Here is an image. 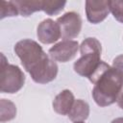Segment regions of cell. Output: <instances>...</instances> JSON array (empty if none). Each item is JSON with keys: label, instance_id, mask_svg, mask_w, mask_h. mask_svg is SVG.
<instances>
[{"label": "cell", "instance_id": "30bf717a", "mask_svg": "<svg viewBox=\"0 0 123 123\" xmlns=\"http://www.w3.org/2000/svg\"><path fill=\"white\" fill-rule=\"evenodd\" d=\"M88 115H89V106L86 101L82 99L75 100L70 111L67 114L68 118L73 122L85 121L86 119H87Z\"/></svg>", "mask_w": 123, "mask_h": 123}, {"label": "cell", "instance_id": "277c9868", "mask_svg": "<svg viewBox=\"0 0 123 123\" xmlns=\"http://www.w3.org/2000/svg\"><path fill=\"white\" fill-rule=\"evenodd\" d=\"M25 84V75L23 71L14 64L6 62L5 56L2 54L1 76H0V91L2 93L13 94L19 91Z\"/></svg>", "mask_w": 123, "mask_h": 123}, {"label": "cell", "instance_id": "7a4b0ae2", "mask_svg": "<svg viewBox=\"0 0 123 123\" xmlns=\"http://www.w3.org/2000/svg\"><path fill=\"white\" fill-rule=\"evenodd\" d=\"M88 80L94 84L92 97L98 106L108 107L117 101L123 88V82L112 66L101 61Z\"/></svg>", "mask_w": 123, "mask_h": 123}, {"label": "cell", "instance_id": "5b68a950", "mask_svg": "<svg viewBox=\"0 0 123 123\" xmlns=\"http://www.w3.org/2000/svg\"><path fill=\"white\" fill-rule=\"evenodd\" d=\"M61 29L62 38L63 40H72L79 36L82 30V18L75 12H65L57 19Z\"/></svg>", "mask_w": 123, "mask_h": 123}, {"label": "cell", "instance_id": "9c48e42d", "mask_svg": "<svg viewBox=\"0 0 123 123\" xmlns=\"http://www.w3.org/2000/svg\"><path fill=\"white\" fill-rule=\"evenodd\" d=\"M74 102L75 98L72 91L69 89H63L54 98L52 106L57 113L66 115L70 111Z\"/></svg>", "mask_w": 123, "mask_h": 123}, {"label": "cell", "instance_id": "5bb4252c", "mask_svg": "<svg viewBox=\"0 0 123 123\" xmlns=\"http://www.w3.org/2000/svg\"><path fill=\"white\" fill-rule=\"evenodd\" d=\"M18 11L12 1H2L0 8V18L3 19L7 16H16Z\"/></svg>", "mask_w": 123, "mask_h": 123}, {"label": "cell", "instance_id": "52a82bcc", "mask_svg": "<svg viewBox=\"0 0 123 123\" xmlns=\"http://www.w3.org/2000/svg\"><path fill=\"white\" fill-rule=\"evenodd\" d=\"M37 36L38 40L43 44H51L62 37L61 29L57 21L51 18L41 21L37 28Z\"/></svg>", "mask_w": 123, "mask_h": 123}, {"label": "cell", "instance_id": "2e32d148", "mask_svg": "<svg viewBox=\"0 0 123 123\" xmlns=\"http://www.w3.org/2000/svg\"><path fill=\"white\" fill-rule=\"evenodd\" d=\"M112 67L116 70L119 77L123 82V55H119L115 57L112 61Z\"/></svg>", "mask_w": 123, "mask_h": 123}, {"label": "cell", "instance_id": "8fae6325", "mask_svg": "<svg viewBox=\"0 0 123 123\" xmlns=\"http://www.w3.org/2000/svg\"><path fill=\"white\" fill-rule=\"evenodd\" d=\"M12 2L22 16H29L36 12L42 11V0H15Z\"/></svg>", "mask_w": 123, "mask_h": 123}, {"label": "cell", "instance_id": "ba28073f", "mask_svg": "<svg viewBox=\"0 0 123 123\" xmlns=\"http://www.w3.org/2000/svg\"><path fill=\"white\" fill-rule=\"evenodd\" d=\"M110 12V1H86V14L92 24H98L106 19Z\"/></svg>", "mask_w": 123, "mask_h": 123}, {"label": "cell", "instance_id": "3957f363", "mask_svg": "<svg viewBox=\"0 0 123 123\" xmlns=\"http://www.w3.org/2000/svg\"><path fill=\"white\" fill-rule=\"evenodd\" d=\"M81 57L74 62V71L82 77L89 78L101 62L102 45L95 37H87L80 45Z\"/></svg>", "mask_w": 123, "mask_h": 123}, {"label": "cell", "instance_id": "d6986e66", "mask_svg": "<svg viewBox=\"0 0 123 123\" xmlns=\"http://www.w3.org/2000/svg\"><path fill=\"white\" fill-rule=\"evenodd\" d=\"M74 123H85L84 121H76V122H74Z\"/></svg>", "mask_w": 123, "mask_h": 123}, {"label": "cell", "instance_id": "6da1fadb", "mask_svg": "<svg viewBox=\"0 0 123 123\" xmlns=\"http://www.w3.org/2000/svg\"><path fill=\"white\" fill-rule=\"evenodd\" d=\"M13 49L34 82L47 84L56 79L59 70L56 61L47 55L37 41L25 38L16 42Z\"/></svg>", "mask_w": 123, "mask_h": 123}, {"label": "cell", "instance_id": "7c38bea8", "mask_svg": "<svg viewBox=\"0 0 123 123\" xmlns=\"http://www.w3.org/2000/svg\"><path fill=\"white\" fill-rule=\"evenodd\" d=\"M16 116V106L8 99L0 100V121L6 122L13 119Z\"/></svg>", "mask_w": 123, "mask_h": 123}, {"label": "cell", "instance_id": "ac0fdd59", "mask_svg": "<svg viewBox=\"0 0 123 123\" xmlns=\"http://www.w3.org/2000/svg\"><path fill=\"white\" fill-rule=\"evenodd\" d=\"M111 123H123V117H117V118L113 119Z\"/></svg>", "mask_w": 123, "mask_h": 123}, {"label": "cell", "instance_id": "9a60e30c", "mask_svg": "<svg viewBox=\"0 0 123 123\" xmlns=\"http://www.w3.org/2000/svg\"><path fill=\"white\" fill-rule=\"evenodd\" d=\"M110 12L120 23H123V0L110 1Z\"/></svg>", "mask_w": 123, "mask_h": 123}, {"label": "cell", "instance_id": "e0dca14e", "mask_svg": "<svg viewBox=\"0 0 123 123\" xmlns=\"http://www.w3.org/2000/svg\"><path fill=\"white\" fill-rule=\"evenodd\" d=\"M116 102H117V105L119 106V108H121L123 110V88H122V90H121Z\"/></svg>", "mask_w": 123, "mask_h": 123}, {"label": "cell", "instance_id": "4fadbf2b", "mask_svg": "<svg viewBox=\"0 0 123 123\" xmlns=\"http://www.w3.org/2000/svg\"><path fill=\"white\" fill-rule=\"evenodd\" d=\"M66 4V1L42 0V11L48 15H55L61 12Z\"/></svg>", "mask_w": 123, "mask_h": 123}, {"label": "cell", "instance_id": "8992f818", "mask_svg": "<svg viewBox=\"0 0 123 123\" xmlns=\"http://www.w3.org/2000/svg\"><path fill=\"white\" fill-rule=\"evenodd\" d=\"M78 49L79 43L76 40H62L49 49V56L54 61L66 62L76 56Z\"/></svg>", "mask_w": 123, "mask_h": 123}]
</instances>
